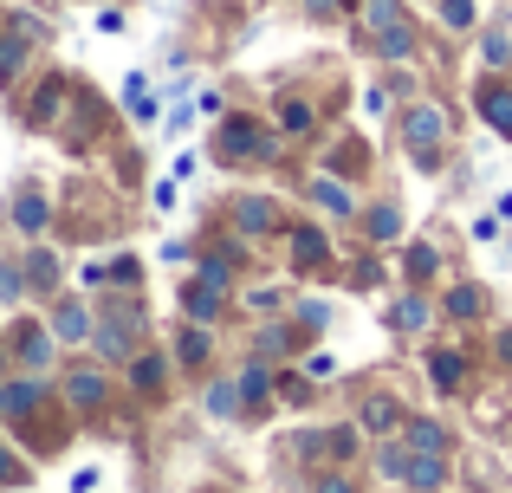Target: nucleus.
<instances>
[{"mask_svg":"<svg viewBox=\"0 0 512 493\" xmlns=\"http://www.w3.org/2000/svg\"><path fill=\"white\" fill-rule=\"evenodd\" d=\"M98 396H104V377H98V370H78V377H72V403L98 409Z\"/></svg>","mask_w":512,"mask_h":493,"instance_id":"f03ea898","label":"nucleus"},{"mask_svg":"<svg viewBox=\"0 0 512 493\" xmlns=\"http://www.w3.org/2000/svg\"><path fill=\"white\" fill-rule=\"evenodd\" d=\"M156 383H163V364H156V357H143V364H137V390H156Z\"/></svg>","mask_w":512,"mask_h":493,"instance_id":"9d476101","label":"nucleus"},{"mask_svg":"<svg viewBox=\"0 0 512 493\" xmlns=\"http://www.w3.org/2000/svg\"><path fill=\"white\" fill-rule=\"evenodd\" d=\"M396 325H402V331H415V325H428V305H415V299H409V305H402V312H396Z\"/></svg>","mask_w":512,"mask_h":493,"instance_id":"4468645a","label":"nucleus"},{"mask_svg":"<svg viewBox=\"0 0 512 493\" xmlns=\"http://www.w3.org/2000/svg\"><path fill=\"white\" fill-rule=\"evenodd\" d=\"M240 221H247V234H253L260 221H273V208H266V202H240Z\"/></svg>","mask_w":512,"mask_h":493,"instance_id":"f8f14e48","label":"nucleus"},{"mask_svg":"<svg viewBox=\"0 0 512 493\" xmlns=\"http://www.w3.org/2000/svg\"><path fill=\"white\" fill-rule=\"evenodd\" d=\"M409 481H415V487H435V481H441V468H435V461H415Z\"/></svg>","mask_w":512,"mask_h":493,"instance_id":"2eb2a0df","label":"nucleus"},{"mask_svg":"<svg viewBox=\"0 0 512 493\" xmlns=\"http://www.w3.org/2000/svg\"><path fill=\"white\" fill-rule=\"evenodd\" d=\"M409 442H415V448H428V455H435V448H441V429H435V422H415V429H409Z\"/></svg>","mask_w":512,"mask_h":493,"instance_id":"1a4fd4ad","label":"nucleus"},{"mask_svg":"<svg viewBox=\"0 0 512 493\" xmlns=\"http://www.w3.org/2000/svg\"><path fill=\"white\" fill-rule=\"evenodd\" d=\"M448 305H454V318H474V312H480V292H467V286H461Z\"/></svg>","mask_w":512,"mask_h":493,"instance_id":"ddd939ff","label":"nucleus"},{"mask_svg":"<svg viewBox=\"0 0 512 493\" xmlns=\"http://www.w3.org/2000/svg\"><path fill=\"white\" fill-rule=\"evenodd\" d=\"M20 228H26V234L46 228V202H39V195H26V202H20Z\"/></svg>","mask_w":512,"mask_h":493,"instance_id":"0eeeda50","label":"nucleus"},{"mask_svg":"<svg viewBox=\"0 0 512 493\" xmlns=\"http://www.w3.org/2000/svg\"><path fill=\"white\" fill-rule=\"evenodd\" d=\"M480 104H487L493 130H506V137H512V91H500V85H487V98H480Z\"/></svg>","mask_w":512,"mask_h":493,"instance_id":"f257e3e1","label":"nucleus"},{"mask_svg":"<svg viewBox=\"0 0 512 493\" xmlns=\"http://www.w3.org/2000/svg\"><path fill=\"white\" fill-rule=\"evenodd\" d=\"M318 493H350V481H325V487H318Z\"/></svg>","mask_w":512,"mask_h":493,"instance_id":"6ab92c4d","label":"nucleus"},{"mask_svg":"<svg viewBox=\"0 0 512 493\" xmlns=\"http://www.w3.org/2000/svg\"><path fill=\"white\" fill-rule=\"evenodd\" d=\"M370 26H383V33H389V26H396V0H370Z\"/></svg>","mask_w":512,"mask_h":493,"instance_id":"9b49d317","label":"nucleus"},{"mask_svg":"<svg viewBox=\"0 0 512 493\" xmlns=\"http://www.w3.org/2000/svg\"><path fill=\"white\" fill-rule=\"evenodd\" d=\"M221 150H227V156H247V150H260V130H253V124H227Z\"/></svg>","mask_w":512,"mask_h":493,"instance_id":"20e7f679","label":"nucleus"},{"mask_svg":"<svg viewBox=\"0 0 512 493\" xmlns=\"http://www.w3.org/2000/svg\"><path fill=\"white\" fill-rule=\"evenodd\" d=\"M52 331H59V338H85V312H78V305H59Z\"/></svg>","mask_w":512,"mask_h":493,"instance_id":"423d86ee","label":"nucleus"},{"mask_svg":"<svg viewBox=\"0 0 512 493\" xmlns=\"http://www.w3.org/2000/svg\"><path fill=\"white\" fill-rule=\"evenodd\" d=\"M363 422H370V429H396V422H402V409L389 403V396H376V403L363 409Z\"/></svg>","mask_w":512,"mask_h":493,"instance_id":"39448f33","label":"nucleus"},{"mask_svg":"<svg viewBox=\"0 0 512 493\" xmlns=\"http://www.w3.org/2000/svg\"><path fill=\"white\" fill-rule=\"evenodd\" d=\"M13 292H20V273H13V266H0V299H13Z\"/></svg>","mask_w":512,"mask_h":493,"instance_id":"a211bd4d","label":"nucleus"},{"mask_svg":"<svg viewBox=\"0 0 512 493\" xmlns=\"http://www.w3.org/2000/svg\"><path fill=\"white\" fill-rule=\"evenodd\" d=\"M201 351H208V338H201V331H188V338H182V357H188V364H201Z\"/></svg>","mask_w":512,"mask_h":493,"instance_id":"f3484780","label":"nucleus"},{"mask_svg":"<svg viewBox=\"0 0 512 493\" xmlns=\"http://www.w3.org/2000/svg\"><path fill=\"white\" fill-rule=\"evenodd\" d=\"M448 26H474V0H448Z\"/></svg>","mask_w":512,"mask_h":493,"instance_id":"dca6fc26","label":"nucleus"},{"mask_svg":"<svg viewBox=\"0 0 512 493\" xmlns=\"http://www.w3.org/2000/svg\"><path fill=\"white\" fill-rule=\"evenodd\" d=\"M435 377H441V390H454V383H461V357L441 351V357H435Z\"/></svg>","mask_w":512,"mask_h":493,"instance_id":"6e6552de","label":"nucleus"},{"mask_svg":"<svg viewBox=\"0 0 512 493\" xmlns=\"http://www.w3.org/2000/svg\"><path fill=\"white\" fill-rule=\"evenodd\" d=\"M409 143H415V150L441 143V117H435V111H415V117H409Z\"/></svg>","mask_w":512,"mask_h":493,"instance_id":"7ed1b4c3","label":"nucleus"},{"mask_svg":"<svg viewBox=\"0 0 512 493\" xmlns=\"http://www.w3.org/2000/svg\"><path fill=\"white\" fill-rule=\"evenodd\" d=\"M305 7H312V13H331V0H305Z\"/></svg>","mask_w":512,"mask_h":493,"instance_id":"aec40b11","label":"nucleus"}]
</instances>
